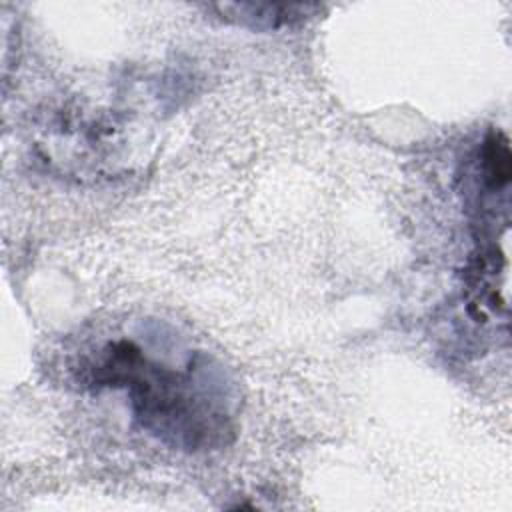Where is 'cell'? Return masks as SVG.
<instances>
[{"label": "cell", "instance_id": "obj_1", "mask_svg": "<svg viewBox=\"0 0 512 512\" xmlns=\"http://www.w3.org/2000/svg\"><path fill=\"white\" fill-rule=\"evenodd\" d=\"M86 382L124 390L136 424L170 448L216 450L234 436L230 392L220 370L202 354L184 366H168L136 342L116 340L96 352Z\"/></svg>", "mask_w": 512, "mask_h": 512}, {"label": "cell", "instance_id": "obj_2", "mask_svg": "<svg viewBox=\"0 0 512 512\" xmlns=\"http://www.w3.org/2000/svg\"><path fill=\"white\" fill-rule=\"evenodd\" d=\"M222 12L230 14L228 18L246 24L250 28H280L294 20H300L306 10L314 6L304 4H222Z\"/></svg>", "mask_w": 512, "mask_h": 512}, {"label": "cell", "instance_id": "obj_3", "mask_svg": "<svg viewBox=\"0 0 512 512\" xmlns=\"http://www.w3.org/2000/svg\"><path fill=\"white\" fill-rule=\"evenodd\" d=\"M478 172L482 186L496 194V190H506L512 176V154L508 140L502 132H490L480 148Z\"/></svg>", "mask_w": 512, "mask_h": 512}]
</instances>
